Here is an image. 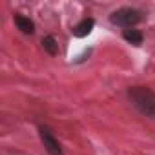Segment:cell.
<instances>
[{
    "mask_svg": "<svg viewBox=\"0 0 155 155\" xmlns=\"http://www.w3.org/2000/svg\"><path fill=\"white\" fill-rule=\"evenodd\" d=\"M130 99H131V102L135 104V108L139 111L155 119V93L150 88H142V86L131 88L130 90Z\"/></svg>",
    "mask_w": 155,
    "mask_h": 155,
    "instance_id": "1",
    "label": "cell"
},
{
    "mask_svg": "<svg viewBox=\"0 0 155 155\" xmlns=\"http://www.w3.org/2000/svg\"><path fill=\"white\" fill-rule=\"evenodd\" d=\"M110 20L117 26H122V28H131L135 24L140 22V13L137 9H131V8H122V9H117L111 13Z\"/></svg>",
    "mask_w": 155,
    "mask_h": 155,
    "instance_id": "2",
    "label": "cell"
},
{
    "mask_svg": "<svg viewBox=\"0 0 155 155\" xmlns=\"http://www.w3.org/2000/svg\"><path fill=\"white\" fill-rule=\"evenodd\" d=\"M40 139H42V144H44V148H46V151L49 155H64L62 148L58 146V140L53 137V133L46 126L40 128Z\"/></svg>",
    "mask_w": 155,
    "mask_h": 155,
    "instance_id": "3",
    "label": "cell"
},
{
    "mask_svg": "<svg viewBox=\"0 0 155 155\" xmlns=\"http://www.w3.org/2000/svg\"><path fill=\"white\" fill-rule=\"evenodd\" d=\"M93 18H84L79 26H77L75 29H73V33H75V37H86V35H90L91 33V29H93Z\"/></svg>",
    "mask_w": 155,
    "mask_h": 155,
    "instance_id": "4",
    "label": "cell"
},
{
    "mask_svg": "<svg viewBox=\"0 0 155 155\" xmlns=\"http://www.w3.org/2000/svg\"><path fill=\"white\" fill-rule=\"evenodd\" d=\"M15 24H17V28L22 31V33H33L35 31V26H33V22L28 18V17H22V15H17L15 17Z\"/></svg>",
    "mask_w": 155,
    "mask_h": 155,
    "instance_id": "5",
    "label": "cell"
},
{
    "mask_svg": "<svg viewBox=\"0 0 155 155\" xmlns=\"http://www.w3.org/2000/svg\"><path fill=\"white\" fill-rule=\"evenodd\" d=\"M122 37H124L128 42L135 44V46L142 44V33H140V31H137V29H126V31L122 33Z\"/></svg>",
    "mask_w": 155,
    "mask_h": 155,
    "instance_id": "6",
    "label": "cell"
},
{
    "mask_svg": "<svg viewBox=\"0 0 155 155\" xmlns=\"http://www.w3.org/2000/svg\"><path fill=\"white\" fill-rule=\"evenodd\" d=\"M42 48H44L49 55H57V53H58V44H57V40H55L51 35H49V37H44Z\"/></svg>",
    "mask_w": 155,
    "mask_h": 155,
    "instance_id": "7",
    "label": "cell"
}]
</instances>
